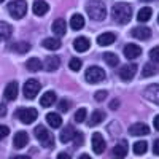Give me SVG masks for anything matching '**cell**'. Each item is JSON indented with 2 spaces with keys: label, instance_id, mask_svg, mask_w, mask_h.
Returning a JSON list of instances; mask_svg holds the SVG:
<instances>
[{
  "label": "cell",
  "instance_id": "obj_6",
  "mask_svg": "<svg viewBox=\"0 0 159 159\" xmlns=\"http://www.w3.org/2000/svg\"><path fill=\"white\" fill-rule=\"evenodd\" d=\"M22 92H24V97L25 99H34L40 92V83H38V80H35V78L27 80V81L24 83V86H22Z\"/></svg>",
  "mask_w": 159,
  "mask_h": 159
},
{
  "label": "cell",
  "instance_id": "obj_18",
  "mask_svg": "<svg viewBox=\"0 0 159 159\" xmlns=\"http://www.w3.org/2000/svg\"><path fill=\"white\" fill-rule=\"evenodd\" d=\"M29 143V135L25 134V132H18V134L15 135V140H13V145H15V148H18V150H21V148H24L25 145Z\"/></svg>",
  "mask_w": 159,
  "mask_h": 159
},
{
  "label": "cell",
  "instance_id": "obj_45",
  "mask_svg": "<svg viewBox=\"0 0 159 159\" xmlns=\"http://www.w3.org/2000/svg\"><path fill=\"white\" fill-rule=\"evenodd\" d=\"M57 159H72V157H70L67 153H59V154H57Z\"/></svg>",
  "mask_w": 159,
  "mask_h": 159
},
{
  "label": "cell",
  "instance_id": "obj_24",
  "mask_svg": "<svg viewBox=\"0 0 159 159\" xmlns=\"http://www.w3.org/2000/svg\"><path fill=\"white\" fill-rule=\"evenodd\" d=\"M42 45H43V48H46V49H49V51H56V49L61 48L62 43H61V40H59V38L49 37V38H45V40H43Z\"/></svg>",
  "mask_w": 159,
  "mask_h": 159
},
{
  "label": "cell",
  "instance_id": "obj_2",
  "mask_svg": "<svg viewBox=\"0 0 159 159\" xmlns=\"http://www.w3.org/2000/svg\"><path fill=\"white\" fill-rule=\"evenodd\" d=\"M86 13L91 19L103 21L105 16H107V8H105V3L100 2V0H92V2H88L86 5Z\"/></svg>",
  "mask_w": 159,
  "mask_h": 159
},
{
  "label": "cell",
  "instance_id": "obj_21",
  "mask_svg": "<svg viewBox=\"0 0 159 159\" xmlns=\"http://www.w3.org/2000/svg\"><path fill=\"white\" fill-rule=\"evenodd\" d=\"M115 40H116V35L113 32H105V34L97 37V43L100 46H108V45L115 43Z\"/></svg>",
  "mask_w": 159,
  "mask_h": 159
},
{
  "label": "cell",
  "instance_id": "obj_11",
  "mask_svg": "<svg viewBox=\"0 0 159 159\" xmlns=\"http://www.w3.org/2000/svg\"><path fill=\"white\" fill-rule=\"evenodd\" d=\"M18 86H19V84H18L16 81L8 83L7 88H5V91H3V97H5L7 100H16V99H18V92H19V88H18Z\"/></svg>",
  "mask_w": 159,
  "mask_h": 159
},
{
  "label": "cell",
  "instance_id": "obj_15",
  "mask_svg": "<svg viewBox=\"0 0 159 159\" xmlns=\"http://www.w3.org/2000/svg\"><path fill=\"white\" fill-rule=\"evenodd\" d=\"M148 132H150L148 126L143 124V123H135V124H132V126L129 127V134H130V135H135V137H139V135H147Z\"/></svg>",
  "mask_w": 159,
  "mask_h": 159
},
{
  "label": "cell",
  "instance_id": "obj_48",
  "mask_svg": "<svg viewBox=\"0 0 159 159\" xmlns=\"http://www.w3.org/2000/svg\"><path fill=\"white\" fill-rule=\"evenodd\" d=\"M78 159H91V156H89V154H81Z\"/></svg>",
  "mask_w": 159,
  "mask_h": 159
},
{
  "label": "cell",
  "instance_id": "obj_32",
  "mask_svg": "<svg viewBox=\"0 0 159 159\" xmlns=\"http://www.w3.org/2000/svg\"><path fill=\"white\" fill-rule=\"evenodd\" d=\"M103 61L107 62L110 67H116V65L119 64V57L115 54V52H105V54H103Z\"/></svg>",
  "mask_w": 159,
  "mask_h": 159
},
{
  "label": "cell",
  "instance_id": "obj_50",
  "mask_svg": "<svg viewBox=\"0 0 159 159\" xmlns=\"http://www.w3.org/2000/svg\"><path fill=\"white\" fill-rule=\"evenodd\" d=\"M157 22H159V16H157Z\"/></svg>",
  "mask_w": 159,
  "mask_h": 159
},
{
  "label": "cell",
  "instance_id": "obj_27",
  "mask_svg": "<svg viewBox=\"0 0 159 159\" xmlns=\"http://www.w3.org/2000/svg\"><path fill=\"white\" fill-rule=\"evenodd\" d=\"M103 119H105V111H102V110H94V111H92V115H91V119H89V126H91V127H92V126H99Z\"/></svg>",
  "mask_w": 159,
  "mask_h": 159
},
{
  "label": "cell",
  "instance_id": "obj_17",
  "mask_svg": "<svg viewBox=\"0 0 159 159\" xmlns=\"http://www.w3.org/2000/svg\"><path fill=\"white\" fill-rule=\"evenodd\" d=\"M32 10H34V13L37 16H45L48 13V10H49V5L45 2V0H35Z\"/></svg>",
  "mask_w": 159,
  "mask_h": 159
},
{
  "label": "cell",
  "instance_id": "obj_5",
  "mask_svg": "<svg viewBox=\"0 0 159 159\" xmlns=\"http://www.w3.org/2000/svg\"><path fill=\"white\" fill-rule=\"evenodd\" d=\"M84 78H86L88 83H92V84H94V83H100V81L105 80V72L100 67H97V65H92V67H89L86 70Z\"/></svg>",
  "mask_w": 159,
  "mask_h": 159
},
{
  "label": "cell",
  "instance_id": "obj_25",
  "mask_svg": "<svg viewBox=\"0 0 159 159\" xmlns=\"http://www.w3.org/2000/svg\"><path fill=\"white\" fill-rule=\"evenodd\" d=\"M73 48H75V51H78V52H84V51H88V49H89V40L84 38V37H78V38H75Z\"/></svg>",
  "mask_w": 159,
  "mask_h": 159
},
{
  "label": "cell",
  "instance_id": "obj_28",
  "mask_svg": "<svg viewBox=\"0 0 159 159\" xmlns=\"http://www.w3.org/2000/svg\"><path fill=\"white\" fill-rule=\"evenodd\" d=\"M46 123H48L51 127L57 129V127H61V124H62V118H61L57 113H48V115H46Z\"/></svg>",
  "mask_w": 159,
  "mask_h": 159
},
{
  "label": "cell",
  "instance_id": "obj_42",
  "mask_svg": "<svg viewBox=\"0 0 159 159\" xmlns=\"http://www.w3.org/2000/svg\"><path fill=\"white\" fill-rule=\"evenodd\" d=\"M153 153L159 156V139H157V140L153 143Z\"/></svg>",
  "mask_w": 159,
  "mask_h": 159
},
{
  "label": "cell",
  "instance_id": "obj_41",
  "mask_svg": "<svg viewBox=\"0 0 159 159\" xmlns=\"http://www.w3.org/2000/svg\"><path fill=\"white\" fill-rule=\"evenodd\" d=\"M8 134H10V129L7 126H0V140H3Z\"/></svg>",
  "mask_w": 159,
  "mask_h": 159
},
{
  "label": "cell",
  "instance_id": "obj_13",
  "mask_svg": "<svg viewBox=\"0 0 159 159\" xmlns=\"http://www.w3.org/2000/svg\"><path fill=\"white\" fill-rule=\"evenodd\" d=\"M142 54V48L139 46V45H134V43H129V45H126L124 46V56L127 57V59H135V57H139Z\"/></svg>",
  "mask_w": 159,
  "mask_h": 159
},
{
  "label": "cell",
  "instance_id": "obj_31",
  "mask_svg": "<svg viewBox=\"0 0 159 159\" xmlns=\"http://www.w3.org/2000/svg\"><path fill=\"white\" fill-rule=\"evenodd\" d=\"M132 150H134V153H135L137 156H142V154L147 153V150H148V143L145 142V140L135 142V143H134V147H132Z\"/></svg>",
  "mask_w": 159,
  "mask_h": 159
},
{
  "label": "cell",
  "instance_id": "obj_49",
  "mask_svg": "<svg viewBox=\"0 0 159 159\" xmlns=\"http://www.w3.org/2000/svg\"><path fill=\"white\" fill-rule=\"evenodd\" d=\"M142 2H151V0H142Z\"/></svg>",
  "mask_w": 159,
  "mask_h": 159
},
{
  "label": "cell",
  "instance_id": "obj_9",
  "mask_svg": "<svg viewBox=\"0 0 159 159\" xmlns=\"http://www.w3.org/2000/svg\"><path fill=\"white\" fill-rule=\"evenodd\" d=\"M126 156H127V142L119 140L111 150V157L113 159H124Z\"/></svg>",
  "mask_w": 159,
  "mask_h": 159
},
{
  "label": "cell",
  "instance_id": "obj_34",
  "mask_svg": "<svg viewBox=\"0 0 159 159\" xmlns=\"http://www.w3.org/2000/svg\"><path fill=\"white\" fill-rule=\"evenodd\" d=\"M13 49L18 51V52H21V54H24V52H27V51L30 49V43H27V42L15 43V45H13Z\"/></svg>",
  "mask_w": 159,
  "mask_h": 159
},
{
  "label": "cell",
  "instance_id": "obj_12",
  "mask_svg": "<svg viewBox=\"0 0 159 159\" xmlns=\"http://www.w3.org/2000/svg\"><path fill=\"white\" fill-rule=\"evenodd\" d=\"M92 150H94L96 154H102L105 150V140H103L102 134H99V132L92 134Z\"/></svg>",
  "mask_w": 159,
  "mask_h": 159
},
{
  "label": "cell",
  "instance_id": "obj_47",
  "mask_svg": "<svg viewBox=\"0 0 159 159\" xmlns=\"http://www.w3.org/2000/svg\"><path fill=\"white\" fill-rule=\"evenodd\" d=\"M13 159H30V157L29 156H15Z\"/></svg>",
  "mask_w": 159,
  "mask_h": 159
},
{
  "label": "cell",
  "instance_id": "obj_7",
  "mask_svg": "<svg viewBox=\"0 0 159 159\" xmlns=\"http://www.w3.org/2000/svg\"><path fill=\"white\" fill-rule=\"evenodd\" d=\"M16 116L21 119L24 124H32L37 119V116H38V111L35 108H19L16 111Z\"/></svg>",
  "mask_w": 159,
  "mask_h": 159
},
{
  "label": "cell",
  "instance_id": "obj_20",
  "mask_svg": "<svg viewBox=\"0 0 159 159\" xmlns=\"http://www.w3.org/2000/svg\"><path fill=\"white\" fill-rule=\"evenodd\" d=\"M75 129H73V126H65L62 130H61V142L62 143H67V142H72L73 140V137H75Z\"/></svg>",
  "mask_w": 159,
  "mask_h": 159
},
{
  "label": "cell",
  "instance_id": "obj_37",
  "mask_svg": "<svg viewBox=\"0 0 159 159\" xmlns=\"http://www.w3.org/2000/svg\"><path fill=\"white\" fill-rule=\"evenodd\" d=\"M150 59L156 64H159V46H154L151 51H150Z\"/></svg>",
  "mask_w": 159,
  "mask_h": 159
},
{
  "label": "cell",
  "instance_id": "obj_33",
  "mask_svg": "<svg viewBox=\"0 0 159 159\" xmlns=\"http://www.w3.org/2000/svg\"><path fill=\"white\" fill-rule=\"evenodd\" d=\"M150 18H151V8H148V7L142 8V10L139 11V15H137L139 22H145V21H148Z\"/></svg>",
  "mask_w": 159,
  "mask_h": 159
},
{
  "label": "cell",
  "instance_id": "obj_19",
  "mask_svg": "<svg viewBox=\"0 0 159 159\" xmlns=\"http://www.w3.org/2000/svg\"><path fill=\"white\" fill-rule=\"evenodd\" d=\"M51 29H52V32H54V35L62 37L65 34V30H67V22H65L64 19H56L54 22H52Z\"/></svg>",
  "mask_w": 159,
  "mask_h": 159
},
{
  "label": "cell",
  "instance_id": "obj_29",
  "mask_svg": "<svg viewBox=\"0 0 159 159\" xmlns=\"http://www.w3.org/2000/svg\"><path fill=\"white\" fill-rule=\"evenodd\" d=\"M11 35H13V27H11V25H10L8 22L0 21V38L8 40Z\"/></svg>",
  "mask_w": 159,
  "mask_h": 159
},
{
  "label": "cell",
  "instance_id": "obj_46",
  "mask_svg": "<svg viewBox=\"0 0 159 159\" xmlns=\"http://www.w3.org/2000/svg\"><path fill=\"white\" fill-rule=\"evenodd\" d=\"M116 107H119V102H118V99H116V100H113V102L110 103V108H116Z\"/></svg>",
  "mask_w": 159,
  "mask_h": 159
},
{
  "label": "cell",
  "instance_id": "obj_16",
  "mask_svg": "<svg viewBox=\"0 0 159 159\" xmlns=\"http://www.w3.org/2000/svg\"><path fill=\"white\" fill-rule=\"evenodd\" d=\"M59 65H61V59L57 56H48L46 61H45V64H43V67L48 72H54V70L59 69Z\"/></svg>",
  "mask_w": 159,
  "mask_h": 159
},
{
  "label": "cell",
  "instance_id": "obj_1",
  "mask_svg": "<svg viewBox=\"0 0 159 159\" xmlns=\"http://www.w3.org/2000/svg\"><path fill=\"white\" fill-rule=\"evenodd\" d=\"M111 15H113V19L119 24H127L130 22L132 19V7L126 2H119V3H115L113 10H111Z\"/></svg>",
  "mask_w": 159,
  "mask_h": 159
},
{
  "label": "cell",
  "instance_id": "obj_26",
  "mask_svg": "<svg viewBox=\"0 0 159 159\" xmlns=\"http://www.w3.org/2000/svg\"><path fill=\"white\" fill-rule=\"evenodd\" d=\"M70 27H72L73 30H80V29L84 27V18L80 15V13H75V15L72 16V19H70Z\"/></svg>",
  "mask_w": 159,
  "mask_h": 159
},
{
  "label": "cell",
  "instance_id": "obj_38",
  "mask_svg": "<svg viewBox=\"0 0 159 159\" xmlns=\"http://www.w3.org/2000/svg\"><path fill=\"white\" fill-rule=\"evenodd\" d=\"M70 108V102L67 100V99H62L61 102H59V111H62V113H67V110Z\"/></svg>",
  "mask_w": 159,
  "mask_h": 159
},
{
  "label": "cell",
  "instance_id": "obj_40",
  "mask_svg": "<svg viewBox=\"0 0 159 159\" xmlns=\"http://www.w3.org/2000/svg\"><path fill=\"white\" fill-rule=\"evenodd\" d=\"M73 140H75V147H80V145H83V134H81V132H76L75 137H73Z\"/></svg>",
  "mask_w": 159,
  "mask_h": 159
},
{
  "label": "cell",
  "instance_id": "obj_39",
  "mask_svg": "<svg viewBox=\"0 0 159 159\" xmlns=\"http://www.w3.org/2000/svg\"><path fill=\"white\" fill-rule=\"evenodd\" d=\"M107 96H108L107 91H97L96 94H94V99H96L97 102H103L105 99H107Z\"/></svg>",
  "mask_w": 159,
  "mask_h": 159
},
{
  "label": "cell",
  "instance_id": "obj_30",
  "mask_svg": "<svg viewBox=\"0 0 159 159\" xmlns=\"http://www.w3.org/2000/svg\"><path fill=\"white\" fill-rule=\"evenodd\" d=\"M25 67H27L30 72H38V70H42L43 64L38 57H32V59H29L27 62H25Z\"/></svg>",
  "mask_w": 159,
  "mask_h": 159
},
{
  "label": "cell",
  "instance_id": "obj_36",
  "mask_svg": "<svg viewBox=\"0 0 159 159\" xmlns=\"http://www.w3.org/2000/svg\"><path fill=\"white\" fill-rule=\"evenodd\" d=\"M86 119V108H80L76 113H75V121L76 123H83Z\"/></svg>",
  "mask_w": 159,
  "mask_h": 159
},
{
  "label": "cell",
  "instance_id": "obj_14",
  "mask_svg": "<svg viewBox=\"0 0 159 159\" xmlns=\"http://www.w3.org/2000/svg\"><path fill=\"white\" fill-rule=\"evenodd\" d=\"M132 37H135L137 40H150V37H151V29L145 27V25H139V27L132 29Z\"/></svg>",
  "mask_w": 159,
  "mask_h": 159
},
{
  "label": "cell",
  "instance_id": "obj_43",
  "mask_svg": "<svg viewBox=\"0 0 159 159\" xmlns=\"http://www.w3.org/2000/svg\"><path fill=\"white\" fill-rule=\"evenodd\" d=\"M5 115H7V107H5L3 103H0V118L5 116Z\"/></svg>",
  "mask_w": 159,
  "mask_h": 159
},
{
  "label": "cell",
  "instance_id": "obj_44",
  "mask_svg": "<svg viewBox=\"0 0 159 159\" xmlns=\"http://www.w3.org/2000/svg\"><path fill=\"white\" fill-rule=\"evenodd\" d=\"M153 123H154V129H156V130H159V115H156V116H154Z\"/></svg>",
  "mask_w": 159,
  "mask_h": 159
},
{
  "label": "cell",
  "instance_id": "obj_23",
  "mask_svg": "<svg viewBox=\"0 0 159 159\" xmlns=\"http://www.w3.org/2000/svg\"><path fill=\"white\" fill-rule=\"evenodd\" d=\"M54 100H56V92L54 91H46L42 96V99H40V105L46 108V107H51V105L54 103Z\"/></svg>",
  "mask_w": 159,
  "mask_h": 159
},
{
  "label": "cell",
  "instance_id": "obj_51",
  "mask_svg": "<svg viewBox=\"0 0 159 159\" xmlns=\"http://www.w3.org/2000/svg\"><path fill=\"white\" fill-rule=\"evenodd\" d=\"M2 2H3V0H0V3H2Z\"/></svg>",
  "mask_w": 159,
  "mask_h": 159
},
{
  "label": "cell",
  "instance_id": "obj_3",
  "mask_svg": "<svg viewBox=\"0 0 159 159\" xmlns=\"http://www.w3.org/2000/svg\"><path fill=\"white\" fill-rule=\"evenodd\" d=\"M34 132H35V137L38 139V142L42 143V147L54 148V137H52V134L45 126H37Z\"/></svg>",
  "mask_w": 159,
  "mask_h": 159
},
{
  "label": "cell",
  "instance_id": "obj_10",
  "mask_svg": "<svg viewBox=\"0 0 159 159\" xmlns=\"http://www.w3.org/2000/svg\"><path fill=\"white\" fill-rule=\"evenodd\" d=\"M143 97L148 99L153 103L159 105V84H150L147 89L143 91Z\"/></svg>",
  "mask_w": 159,
  "mask_h": 159
},
{
  "label": "cell",
  "instance_id": "obj_8",
  "mask_svg": "<svg viewBox=\"0 0 159 159\" xmlns=\"http://www.w3.org/2000/svg\"><path fill=\"white\" fill-rule=\"evenodd\" d=\"M135 73H137V65L135 64H126L121 67V70H119V78H121L123 81H130V80L135 76Z\"/></svg>",
  "mask_w": 159,
  "mask_h": 159
},
{
  "label": "cell",
  "instance_id": "obj_4",
  "mask_svg": "<svg viewBox=\"0 0 159 159\" xmlns=\"http://www.w3.org/2000/svg\"><path fill=\"white\" fill-rule=\"evenodd\" d=\"M8 13L13 19L24 18L25 13H27V3H25V0H13L8 5Z\"/></svg>",
  "mask_w": 159,
  "mask_h": 159
},
{
  "label": "cell",
  "instance_id": "obj_22",
  "mask_svg": "<svg viewBox=\"0 0 159 159\" xmlns=\"http://www.w3.org/2000/svg\"><path fill=\"white\" fill-rule=\"evenodd\" d=\"M159 72V67L156 65V62H147L143 65V70H142V76L143 78H150V76H153L154 73H157Z\"/></svg>",
  "mask_w": 159,
  "mask_h": 159
},
{
  "label": "cell",
  "instance_id": "obj_35",
  "mask_svg": "<svg viewBox=\"0 0 159 159\" xmlns=\"http://www.w3.org/2000/svg\"><path fill=\"white\" fill-rule=\"evenodd\" d=\"M69 67H70V70H73V72H78L80 69L83 67V62L80 61L78 57H73V59L70 61V64H69Z\"/></svg>",
  "mask_w": 159,
  "mask_h": 159
}]
</instances>
